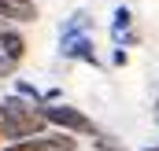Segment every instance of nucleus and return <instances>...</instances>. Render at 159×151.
I'll return each instance as SVG.
<instances>
[{
    "label": "nucleus",
    "mask_w": 159,
    "mask_h": 151,
    "mask_svg": "<svg viewBox=\"0 0 159 151\" xmlns=\"http://www.w3.org/2000/svg\"><path fill=\"white\" fill-rule=\"evenodd\" d=\"M41 133H48V122L41 114V103H30V100L7 92L0 100V136H4V144L30 140V136H41Z\"/></svg>",
    "instance_id": "f257e3e1"
},
{
    "label": "nucleus",
    "mask_w": 159,
    "mask_h": 151,
    "mask_svg": "<svg viewBox=\"0 0 159 151\" xmlns=\"http://www.w3.org/2000/svg\"><path fill=\"white\" fill-rule=\"evenodd\" d=\"M41 114L48 122V129H59V133H70V136H96V122L89 118L85 111L70 107V103H41Z\"/></svg>",
    "instance_id": "f03ea898"
},
{
    "label": "nucleus",
    "mask_w": 159,
    "mask_h": 151,
    "mask_svg": "<svg viewBox=\"0 0 159 151\" xmlns=\"http://www.w3.org/2000/svg\"><path fill=\"white\" fill-rule=\"evenodd\" d=\"M59 55H63V59H74V63H89V67H100V55H96V41H93V33H78V37H59Z\"/></svg>",
    "instance_id": "7ed1b4c3"
},
{
    "label": "nucleus",
    "mask_w": 159,
    "mask_h": 151,
    "mask_svg": "<svg viewBox=\"0 0 159 151\" xmlns=\"http://www.w3.org/2000/svg\"><path fill=\"white\" fill-rule=\"evenodd\" d=\"M37 7L34 0H0V22H34Z\"/></svg>",
    "instance_id": "20e7f679"
},
{
    "label": "nucleus",
    "mask_w": 159,
    "mask_h": 151,
    "mask_svg": "<svg viewBox=\"0 0 159 151\" xmlns=\"http://www.w3.org/2000/svg\"><path fill=\"white\" fill-rule=\"evenodd\" d=\"M93 30V19H89V11H74L63 26H59V37H78V33H89Z\"/></svg>",
    "instance_id": "39448f33"
},
{
    "label": "nucleus",
    "mask_w": 159,
    "mask_h": 151,
    "mask_svg": "<svg viewBox=\"0 0 159 151\" xmlns=\"http://www.w3.org/2000/svg\"><path fill=\"white\" fill-rule=\"evenodd\" d=\"M133 30V11L126 7V4H119L115 11H111V41H119L122 33H129Z\"/></svg>",
    "instance_id": "423d86ee"
},
{
    "label": "nucleus",
    "mask_w": 159,
    "mask_h": 151,
    "mask_svg": "<svg viewBox=\"0 0 159 151\" xmlns=\"http://www.w3.org/2000/svg\"><path fill=\"white\" fill-rule=\"evenodd\" d=\"M11 92L22 96V100H30V103H41V88L34 81H26V77H15V81H11Z\"/></svg>",
    "instance_id": "0eeeda50"
},
{
    "label": "nucleus",
    "mask_w": 159,
    "mask_h": 151,
    "mask_svg": "<svg viewBox=\"0 0 159 151\" xmlns=\"http://www.w3.org/2000/svg\"><path fill=\"white\" fill-rule=\"evenodd\" d=\"M93 144H96V151H126L119 140H115V136H107V133H96V136H93Z\"/></svg>",
    "instance_id": "6e6552de"
},
{
    "label": "nucleus",
    "mask_w": 159,
    "mask_h": 151,
    "mask_svg": "<svg viewBox=\"0 0 159 151\" xmlns=\"http://www.w3.org/2000/svg\"><path fill=\"white\" fill-rule=\"evenodd\" d=\"M111 63H115V67H126V63H129V52H126V48H115V52H111Z\"/></svg>",
    "instance_id": "1a4fd4ad"
},
{
    "label": "nucleus",
    "mask_w": 159,
    "mask_h": 151,
    "mask_svg": "<svg viewBox=\"0 0 159 151\" xmlns=\"http://www.w3.org/2000/svg\"><path fill=\"white\" fill-rule=\"evenodd\" d=\"M144 151H159V144H152V148H144Z\"/></svg>",
    "instance_id": "9d476101"
}]
</instances>
